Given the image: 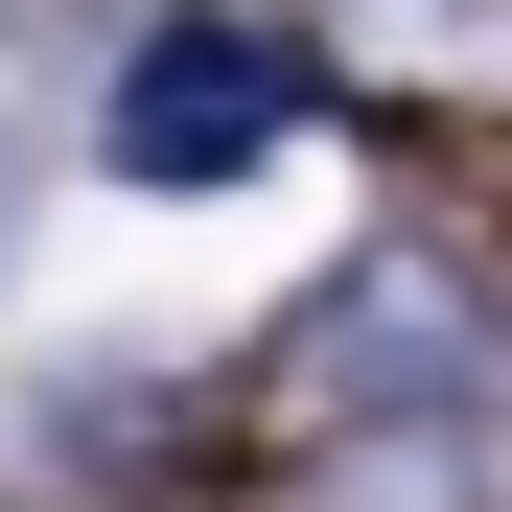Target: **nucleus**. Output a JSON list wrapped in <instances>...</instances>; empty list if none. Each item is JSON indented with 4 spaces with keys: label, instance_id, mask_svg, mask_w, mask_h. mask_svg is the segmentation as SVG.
<instances>
[{
    "label": "nucleus",
    "instance_id": "obj_3",
    "mask_svg": "<svg viewBox=\"0 0 512 512\" xmlns=\"http://www.w3.org/2000/svg\"><path fill=\"white\" fill-rule=\"evenodd\" d=\"M350 70H396V94H512V0H350Z\"/></svg>",
    "mask_w": 512,
    "mask_h": 512
},
{
    "label": "nucleus",
    "instance_id": "obj_1",
    "mask_svg": "<svg viewBox=\"0 0 512 512\" xmlns=\"http://www.w3.org/2000/svg\"><path fill=\"white\" fill-rule=\"evenodd\" d=\"M280 94H303V70H280V24H210V0H187V24H140V47H117L94 140H117V187H163V210H187V187H233V163L280 140Z\"/></svg>",
    "mask_w": 512,
    "mask_h": 512
},
{
    "label": "nucleus",
    "instance_id": "obj_2",
    "mask_svg": "<svg viewBox=\"0 0 512 512\" xmlns=\"http://www.w3.org/2000/svg\"><path fill=\"white\" fill-rule=\"evenodd\" d=\"M303 396H326V419H489V396H512V326L443 280V256H373V280L303 326Z\"/></svg>",
    "mask_w": 512,
    "mask_h": 512
}]
</instances>
